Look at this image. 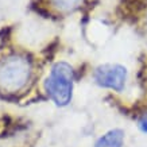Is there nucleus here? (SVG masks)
I'll return each mask as SVG.
<instances>
[{
    "instance_id": "1",
    "label": "nucleus",
    "mask_w": 147,
    "mask_h": 147,
    "mask_svg": "<svg viewBox=\"0 0 147 147\" xmlns=\"http://www.w3.org/2000/svg\"><path fill=\"white\" fill-rule=\"evenodd\" d=\"M31 76V63L24 57L9 55L0 62V89L13 93L23 89Z\"/></svg>"
},
{
    "instance_id": "2",
    "label": "nucleus",
    "mask_w": 147,
    "mask_h": 147,
    "mask_svg": "<svg viewBox=\"0 0 147 147\" xmlns=\"http://www.w3.org/2000/svg\"><path fill=\"white\" fill-rule=\"evenodd\" d=\"M73 80L74 74L69 63L58 62L51 67L49 77L45 81V89L57 105L65 107L70 102Z\"/></svg>"
},
{
    "instance_id": "3",
    "label": "nucleus",
    "mask_w": 147,
    "mask_h": 147,
    "mask_svg": "<svg viewBox=\"0 0 147 147\" xmlns=\"http://www.w3.org/2000/svg\"><path fill=\"white\" fill-rule=\"evenodd\" d=\"M94 80L104 88L121 92L127 80V70L121 65H102L94 70Z\"/></svg>"
},
{
    "instance_id": "4",
    "label": "nucleus",
    "mask_w": 147,
    "mask_h": 147,
    "mask_svg": "<svg viewBox=\"0 0 147 147\" xmlns=\"http://www.w3.org/2000/svg\"><path fill=\"white\" fill-rule=\"evenodd\" d=\"M123 142H124V132L116 128L100 136L94 147H121Z\"/></svg>"
},
{
    "instance_id": "5",
    "label": "nucleus",
    "mask_w": 147,
    "mask_h": 147,
    "mask_svg": "<svg viewBox=\"0 0 147 147\" xmlns=\"http://www.w3.org/2000/svg\"><path fill=\"white\" fill-rule=\"evenodd\" d=\"M50 3L59 12H70L82 3V0H50Z\"/></svg>"
},
{
    "instance_id": "6",
    "label": "nucleus",
    "mask_w": 147,
    "mask_h": 147,
    "mask_svg": "<svg viewBox=\"0 0 147 147\" xmlns=\"http://www.w3.org/2000/svg\"><path fill=\"white\" fill-rule=\"evenodd\" d=\"M138 127L140 128V131L147 134V113H143L140 116V119L138 120Z\"/></svg>"
}]
</instances>
